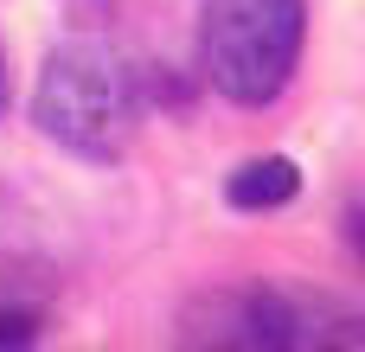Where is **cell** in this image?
Segmentation results:
<instances>
[{
  "instance_id": "obj_1",
  "label": "cell",
  "mask_w": 365,
  "mask_h": 352,
  "mask_svg": "<svg viewBox=\"0 0 365 352\" xmlns=\"http://www.w3.org/2000/svg\"><path fill=\"white\" fill-rule=\"evenodd\" d=\"M135 77L122 71V58L96 38H77V45H58L38 71V90H32V122L83 154V160H122V147L135 141Z\"/></svg>"
},
{
  "instance_id": "obj_2",
  "label": "cell",
  "mask_w": 365,
  "mask_h": 352,
  "mask_svg": "<svg viewBox=\"0 0 365 352\" xmlns=\"http://www.w3.org/2000/svg\"><path fill=\"white\" fill-rule=\"evenodd\" d=\"M302 32H308L302 0H205L199 51H205L212 90L244 109L276 103L295 77Z\"/></svg>"
},
{
  "instance_id": "obj_3",
  "label": "cell",
  "mask_w": 365,
  "mask_h": 352,
  "mask_svg": "<svg viewBox=\"0 0 365 352\" xmlns=\"http://www.w3.org/2000/svg\"><path fill=\"white\" fill-rule=\"evenodd\" d=\"M199 346H340L359 340L353 314H334L321 301L282 295V289H218L186 308V333Z\"/></svg>"
},
{
  "instance_id": "obj_4",
  "label": "cell",
  "mask_w": 365,
  "mask_h": 352,
  "mask_svg": "<svg viewBox=\"0 0 365 352\" xmlns=\"http://www.w3.org/2000/svg\"><path fill=\"white\" fill-rule=\"evenodd\" d=\"M302 192V167L282 160V154H263V160H244L231 180H225V199L237 212H276Z\"/></svg>"
},
{
  "instance_id": "obj_5",
  "label": "cell",
  "mask_w": 365,
  "mask_h": 352,
  "mask_svg": "<svg viewBox=\"0 0 365 352\" xmlns=\"http://www.w3.org/2000/svg\"><path fill=\"white\" fill-rule=\"evenodd\" d=\"M38 327H32V314H0V346H26Z\"/></svg>"
},
{
  "instance_id": "obj_6",
  "label": "cell",
  "mask_w": 365,
  "mask_h": 352,
  "mask_svg": "<svg viewBox=\"0 0 365 352\" xmlns=\"http://www.w3.org/2000/svg\"><path fill=\"white\" fill-rule=\"evenodd\" d=\"M353 244H359V257H365V212H353Z\"/></svg>"
}]
</instances>
